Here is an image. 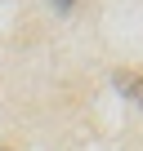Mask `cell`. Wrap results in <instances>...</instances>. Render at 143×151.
I'll return each instance as SVG.
<instances>
[{"label":"cell","instance_id":"obj_1","mask_svg":"<svg viewBox=\"0 0 143 151\" xmlns=\"http://www.w3.org/2000/svg\"><path fill=\"white\" fill-rule=\"evenodd\" d=\"M116 85H121V89H125V93H134V98H139V102H143V85H139V80H134V76H125V71H121V76H116Z\"/></svg>","mask_w":143,"mask_h":151},{"label":"cell","instance_id":"obj_2","mask_svg":"<svg viewBox=\"0 0 143 151\" xmlns=\"http://www.w3.org/2000/svg\"><path fill=\"white\" fill-rule=\"evenodd\" d=\"M54 5H58V9H67V5H72V0H54Z\"/></svg>","mask_w":143,"mask_h":151}]
</instances>
